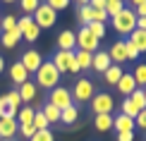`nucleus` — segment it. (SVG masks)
Here are the masks:
<instances>
[{
    "instance_id": "nucleus-8",
    "label": "nucleus",
    "mask_w": 146,
    "mask_h": 141,
    "mask_svg": "<svg viewBox=\"0 0 146 141\" xmlns=\"http://www.w3.org/2000/svg\"><path fill=\"white\" fill-rule=\"evenodd\" d=\"M19 62H22V67L29 72V74H36V70L41 67V62H43V58H41V53L38 50H34V48H29V50H24L22 53V58H19Z\"/></svg>"
},
{
    "instance_id": "nucleus-45",
    "label": "nucleus",
    "mask_w": 146,
    "mask_h": 141,
    "mask_svg": "<svg viewBox=\"0 0 146 141\" xmlns=\"http://www.w3.org/2000/svg\"><path fill=\"white\" fill-rule=\"evenodd\" d=\"M137 29H141V31H146V17H141V19H137Z\"/></svg>"
},
{
    "instance_id": "nucleus-6",
    "label": "nucleus",
    "mask_w": 146,
    "mask_h": 141,
    "mask_svg": "<svg viewBox=\"0 0 146 141\" xmlns=\"http://www.w3.org/2000/svg\"><path fill=\"white\" fill-rule=\"evenodd\" d=\"M77 50H84V53H91V55L101 50L98 48V38H96L86 26H82L79 34H77Z\"/></svg>"
},
{
    "instance_id": "nucleus-12",
    "label": "nucleus",
    "mask_w": 146,
    "mask_h": 141,
    "mask_svg": "<svg viewBox=\"0 0 146 141\" xmlns=\"http://www.w3.org/2000/svg\"><path fill=\"white\" fill-rule=\"evenodd\" d=\"M115 86H117V93H122L125 98H127V96H132V93L137 91V81H134V77H132V72H125Z\"/></svg>"
},
{
    "instance_id": "nucleus-16",
    "label": "nucleus",
    "mask_w": 146,
    "mask_h": 141,
    "mask_svg": "<svg viewBox=\"0 0 146 141\" xmlns=\"http://www.w3.org/2000/svg\"><path fill=\"white\" fill-rule=\"evenodd\" d=\"M113 129L117 132V134H122V132H134V120L120 113L117 117H113Z\"/></svg>"
},
{
    "instance_id": "nucleus-27",
    "label": "nucleus",
    "mask_w": 146,
    "mask_h": 141,
    "mask_svg": "<svg viewBox=\"0 0 146 141\" xmlns=\"http://www.w3.org/2000/svg\"><path fill=\"white\" fill-rule=\"evenodd\" d=\"M34 113H36V110L29 108V105L19 108V113H17V122H19V124H34Z\"/></svg>"
},
{
    "instance_id": "nucleus-30",
    "label": "nucleus",
    "mask_w": 146,
    "mask_h": 141,
    "mask_svg": "<svg viewBox=\"0 0 146 141\" xmlns=\"http://www.w3.org/2000/svg\"><path fill=\"white\" fill-rule=\"evenodd\" d=\"M122 115H127V117H132V120H134L137 115H139V110H137L134 103H132V98H129V96H127L125 101H122Z\"/></svg>"
},
{
    "instance_id": "nucleus-47",
    "label": "nucleus",
    "mask_w": 146,
    "mask_h": 141,
    "mask_svg": "<svg viewBox=\"0 0 146 141\" xmlns=\"http://www.w3.org/2000/svg\"><path fill=\"white\" fill-rule=\"evenodd\" d=\"M3 70H5V60L0 58V74H3Z\"/></svg>"
},
{
    "instance_id": "nucleus-33",
    "label": "nucleus",
    "mask_w": 146,
    "mask_h": 141,
    "mask_svg": "<svg viewBox=\"0 0 146 141\" xmlns=\"http://www.w3.org/2000/svg\"><path fill=\"white\" fill-rule=\"evenodd\" d=\"M5 98H7V103H10V108L12 110H19L22 108V98H19V91H10V93H5Z\"/></svg>"
},
{
    "instance_id": "nucleus-4",
    "label": "nucleus",
    "mask_w": 146,
    "mask_h": 141,
    "mask_svg": "<svg viewBox=\"0 0 146 141\" xmlns=\"http://www.w3.org/2000/svg\"><path fill=\"white\" fill-rule=\"evenodd\" d=\"M70 93H72L74 105H77V103H89L91 98H94V93H96V86H94V81H91V79H79Z\"/></svg>"
},
{
    "instance_id": "nucleus-38",
    "label": "nucleus",
    "mask_w": 146,
    "mask_h": 141,
    "mask_svg": "<svg viewBox=\"0 0 146 141\" xmlns=\"http://www.w3.org/2000/svg\"><path fill=\"white\" fill-rule=\"evenodd\" d=\"M125 50H127V62H129V60H137L139 55H141L137 50V46L132 43V41H127V38H125Z\"/></svg>"
},
{
    "instance_id": "nucleus-49",
    "label": "nucleus",
    "mask_w": 146,
    "mask_h": 141,
    "mask_svg": "<svg viewBox=\"0 0 146 141\" xmlns=\"http://www.w3.org/2000/svg\"><path fill=\"white\" fill-rule=\"evenodd\" d=\"M3 3H5V5H12V3H17V0H3Z\"/></svg>"
},
{
    "instance_id": "nucleus-48",
    "label": "nucleus",
    "mask_w": 146,
    "mask_h": 141,
    "mask_svg": "<svg viewBox=\"0 0 146 141\" xmlns=\"http://www.w3.org/2000/svg\"><path fill=\"white\" fill-rule=\"evenodd\" d=\"M79 3V7H82V5H89V0H77Z\"/></svg>"
},
{
    "instance_id": "nucleus-40",
    "label": "nucleus",
    "mask_w": 146,
    "mask_h": 141,
    "mask_svg": "<svg viewBox=\"0 0 146 141\" xmlns=\"http://www.w3.org/2000/svg\"><path fill=\"white\" fill-rule=\"evenodd\" d=\"M134 127H137V129H141V132H146V108L134 117Z\"/></svg>"
},
{
    "instance_id": "nucleus-39",
    "label": "nucleus",
    "mask_w": 146,
    "mask_h": 141,
    "mask_svg": "<svg viewBox=\"0 0 146 141\" xmlns=\"http://www.w3.org/2000/svg\"><path fill=\"white\" fill-rule=\"evenodd\" d=\"M46 5H48V7H50V10H65V7H67V5H70V0H46Z\"/></svg>"
},
{
    "instance_id": "nucleus-43",
    "label": "nucleus",
    "mask_w": 146,
    "mask_h": 141,
    "mask_svg": "<svg viewBox=\"0 0 146 141\" xmlns=\"http://www.w3.org/2000/svg\"><path fill=\"white\" fill-rule=\"evenodd\" d=\"M134 15H137V19L146 17V3H144V5H137V7H134Z\"/></svg>"
},
{
    "instance_id": "nucleus-34",
    "label": "nucleus",
    "mask_w": 146,
    "mask_h": 141,
    "mask_svg": "<svg viewBox=\"0 0 146 141\" xmlns=\"http://www.w3.org/2000/svg\"><path fill=\"white\" fill-rule=\"evenodd\" d=\"M29 141H55V134H53L50 129H38Z\"/></svg>"
},
{
    "instance_id": "nucleus-32",
    "label": "nucleus",
    "mask_w": 146,
    "mask_h": 141,
    "mask_svg": "<svg viewBox=\"0 0 146 141\" xmlns=\"http://www.w3.org/2000/svg\"><path fill=\"white\" fill-rule=\"evenodd\" d=\"M86 29H89V31L94 34L98 41L106 36V24H101V22H91V24H86Z\"/></svg>"
},
{
    "instance_id": "nucleus-29",
    "label": "nucleus",
    "mask_w": 146,
    "mask_h": 141,
    "mask_svg": "<svg viewBox=\"0 0 146 141\" xmlns=\"http://www.w3.org/2000/svg\"><path fill=\"white\" fill-rule=\"evenodd\" d=\"M122 10H125V3H122V0H108V3H106V12H108L110 19H113V17H117Z\"/></svg>"
},
{
    "instance_id": "nucleus-26",
    "label": "nucleus",
    "mask_w": 146,
    "mask_h": 141,
    "mask_svg": "<svg viewBox=\"0 0 146 141\" xmlns=\"http://www.w3.org/2000/svg\"><path fill=\"white\" fill-rule=\"evenodd\" d=\"M132 77L137 81V89H146V62H139L132 72Z\"/></svg>"
},
{
    "instance_id": "nucleus-5",
    "label": "nucleus",
    "mask_w": 146,
    "mask_h": 141,
    "mask_svg": "<svg viewBox=\"0 0 146 141\" xmlns=\"http://www.w3.org/2000/svg\"><path fill=\"white\" fill-rule=\"evenodd\" d=\"M31 19H34V24H36L38 29H50L53 24L58 22V12H55V10H50L46 3H41L38 7H36V12H34Z\"/></svg>"
},
{
    "instance_id": "nucleus-28",
    "label": "nucleus",
    "mask_w": 146,
    "mask_h": 141,
    "mask_svg": "<svg viewBox=\"0 0 146 141\" xmlns=\"http://www.w3.org/2000/svg\"><path fill=\"white\" fill-rule=\"evenodd\" d=\"M77 19H79V24H91L94 22V7H89V5H82L79 7V12H77Z\"/></svg>"
},
{
    "instance_id": "nucleus-24",
    "label": "nucleus",
    "mask_w": 146,
    "mask_h": 141,
    "mask_svg": "<svg viewBox=\"0 0 146 141\" xmlns=\"http://www.w3.org/2000/svg\"><path fill=\"white\" fill-rule=\"evenodd\" d=\"M94 127H96L98 132H110V129H113V115H96Z\"/></svg>"
},
{
    "instance_id": "nucleus-41",
    "label": "nucleus",
    "mask_w": 146,
    "mask_h": 141,
    "mask_svg": "<svg viewBox=\"0 0 146 141\" xmlns=\"http://www.w3.org/2000/svg\"><path fill=\"white\" fill-rule=\"evenodd\" d=\"M19 134H22L24 139H31L34 134H36V127L34 124H19Z\"/></svg>"
},
{
    "instance_id": "nucleus-17",
    "label": "nucleus",
    "mask_w": 146,
    "mask_h": 141,
    "mask_svg": "<svg viewBox=\"0 0 146 141\" xmlns=\"http://www.w3.org/2000/svg\"><path fill=\"white\" fill-rule=\"evenodd\" d=\"M125 74L122 65H110L106 72H103V79H106V84H110V86H115V84L120 81V77Z\"/></svg>"
},
{
    "instance_id": "nucleus-3",
    "label": "nucleus",
    "mask_w": 146,
    "mask_h": 141,
    "mask_svg": "<svg viewBox=\"0 0 146 141\" xmlns=\"http://www.w3.org/2000/svg\"><path fill=\"white\" fill-rule=\"evenodd\" d=\"M89 103H91L94 115H113V110H115V101H113V96L108 93V91L94 93V98H91Z\"/></svg>"
},
{
    "instance_id": "nucleus-25",
    "label": "nucleus",
    "mask_w": 146,
    "mask_h": 141,
    "mask_svg": "<svg viewBox=\"0 0 146 141\" xmlns=\"http://www.w3.org/2000/svg\"><path fill=\"white\" fill-rule=\"evenodd\" d=\"M38 34H41V29L36 26V24H27V26L22 29V38L27 41V43H36V38H38Z\"/></svg>"
},
{
    "instance_id": "nucleus-19",
    "label": "nucleus",
    "mask_w": 146,
    "mask_h": 141,
    "mask_svg": "<svg viewBox=\"0 0 146 141\" xmlns=\"http://www.w3.org/2000/svg\"><path fill=\"white\" fill-rule=\"evenodd\" d=\"M41 113H43V117L48 120V124H58V122H60V110L55 105H50L48 101L41 105Z\"/></svg>"
},
{
    "instance_id": "nucleus-14",
    "label": "nucleus",
    "mask_w": 146,
    "mask_h": 141,
    "mask_svg": "<svg viewBox=\"0 0 146 141\" xmlns=\"http://www.w3.org/2000/svg\"><path fill=\"white\" fill-rule=\"evenodd\" d=\"M110 58H108V50H98V53H94V58H91V70H96V72H106L108 67H110Z\"/></svg>"
},
{
    "instance_id": "nucleus-1",
    "label": "nucleus",
    "mask_w": 146,
    "mask_h": 141,
    "mask_svg": "<svg viewBox=\"0 0 146 141\" xmlns=\"http://www.w3.org/2000/svg\"><path fill=\"white\" fill-rule=\"evenodd\" d=\"M36 81H38L41 89H55L58 81H60V72L55 70V65L50 62V60H43L41 62V67L36 70Z\"/></svg>"
},
{
    "instance_id": "nucleus-42",
    "label": "nucleus",
    "mask_w": 146,
    "mask_h": 141,
    "mask_svg": "<svg viewBox=\"0 0 146 141\" xmlns=\"http://www.w3.org/2000/svg\"><path fill=\"white\" fill-rule=\"evenodd\" d=\"M106 3H108V0H89V7H94V10H106Z\"/></svg>"
},
{
    "instance_id": "nucleus-7",
    "label": "nucleus",
    "mask_w": 146,
    "mask_h": 141,
    "mask_svg": "<svg viewBox=\"0 0 146 141\" xmlns=\"http://www.w3.org/2000/svg\"><path fill=\"white\" fill-rule=\"evenodd\" d=\"M48 103L50 105H55L58 110H65V108H70L72 103V93H70V89H65V86H55L50 91V96H48Z\"/></svg>"
},
{
    "instance_id": "nucleus-2",
    "label": "nucleus",
    "mask_w": 146,
    "mask_h": 141,
    "mask_svg": "<svg viewBox=\"0 0 146 141\" xmlns=\"http://www.w3.org/2000/svg\"><path fill=\"white\" fill-rule=\"evenodd\" d=\"M110 22H113V29L120 36H129L137 29V15H134V10H132V7H125L117 17H113Z\"/></svg>"
},
{
    "instance_id": "nucleus-46",
    "label": "nucleus",
    "mask_w": 146,
    "mask_h": 141,
    "mask_svg": "<svg viewBox=\"0 0 146 141\" xmlns=\"http://www.w3.org/2000/svg\"><path fill=\"white\" fill-rule=\"evenodd\" d=\"M129 3H132V5H134V7H137V5H144L146 0H129Z\"/></svg>"
},
{
    "instance_id": "nucleus-9",
    "label": "nucleus",
    "mask_w": 146,
    "mask_h": 141,
    "mask_svg": "<svg viewBox=\"0 0 146 141\" xmlns=\"http://www.w3.org/2000/svg\"><path fill=\"white\" fill-rule=\"evenodd\" d=\"M72 60H74V50H58V53L50 58V62L55 65V70L62 74V72H67V70H70Z\"/></svg>"
},
{
    "instance_id": "nucleus-44",
    "label": "nucleus",
    "mask_w": 146,
    "mask_h": 141,
    "mask_svg": "<svg viewBox=\"0 0 146 141\" xmlns=\"http://www.w3.org/2000/svg\"><path fill=\"white\" fill-rule=\"evenodd\" d=\"M134 139V132H122V134H117V141H132Z\"/></svg>"
},
{
    "instance_id": "nucleus-51",
    "label": "nucleus",
    "mask_w": 146,
    "mask_h": 141,
    "mask_svg": "<svg viewBox=\"0 0 146 141\" xmlns=\"http://www.w3.org/2000/svg\"><path fill=\"white\" fill-rule=\"evenodd\" d=\"M144 98H146V89H144Z\"/></svg>"
},
{
    "instance_id": "nucleus-31",
    "label": "nucleus",
    "mask_w": 146,
    "mask_h": 141,
    "mask_svg": "<svg viewBox=\"0 0 146 141\" xmlns=\"http://www.w3.org/2000/svg\"><path fill=\"white\" fill-rule=\"evenodd\" d=\"M129 98H132V103H134V105H137V110H139V113H141V110L146 108V98H144V89H137V91H134V93H132Z\"/></svg>"
},
{
    "instance_id": "nucleus-10",
    "label": "nucleus",
    "mask_w": 146,
    "mask_h": 141,
    "mask_svg": "<svg viewBox=\"0 0 146 141\" xmlns=\"http://www.w3.org/2000/svg\"><path fill=\"white\" fill-rule=\"evenodd\" d=\"M19 134L17 117H0V139H12Z\"/></svg>"
},
{
    "instance_id": "nucleus-20",
    "label": "nucleus",
    "mask_w": 146,
    "mask_h": 141,
    "mask_svg": "<svg viewBox=\"0 0 146 141\" xmlns=\"http://www.w3.org/2000/svg\"><path fill=\"white\" fill-rule=\"evenodd\" d=\"M127 41H132V43L137 46L139 53H146V31H141V29H134V31L127 36Z\"/></svg>"
},
{
    "instance_id": "nucleus-22",
    "label": "nucleus",
    "mask_w": 146,
    "mask_h": 141,
    "mask_svg": "<svg viewBox=\"0 0 146 141\" xmlns=\"http://www.w3.org/2000/svg\"><path fill=\"white\" fill-rule=\"evenodd\" d=\"M0 38H3V46H5V48H15V46L22 41V31L15 26L12 31H5L3 36H0Z\"/></svg>"
},
{
    "instance_id": "nucleus-18",
    "label": "nucleus",
    "mask_w": 146,
    "mask_h": 141,
    "mask_svg": "<svg viewBox=\"0 0 146 141\" xmlns=\"http://www.w3.org/2000/svg\"><path fill=\"white\" fill-rule=\"evenodd\" d=\"M79 120V108L74 105V103H72L70 108H65V110H60V122H62V124H74V122Z\"/></svg>"
},
{
    "instance_id": "nucleus-13",
    "label": "nucleus",
    "mask_w": 146,
    "mask_h": 141,
    "mask_svg": "<svg viewBox=\"0 0 146 141\" xmlns=\"http://www.w3.org/2000/svg\"><path fill=\"white\" fill-rule=\"evenodd\" d=\"M108 58H110L113 65H122L127 62V50H125V38L122 41H115L110 46V50H108Z\"/></svg>"
},
{
    "instance_id": "nucleus-21",
    "label": "nucleus",
    "mask_w": 146,
    "mask_h": 141,
    "mask_svg": "<svg viewBox=\"0 0 146 141\" xmlns=\"http://www.w3.org/2000/svg\"><path fill=\"white\" fill-rule=\"evenodd\" d=\"M17 91H19L22 103H29V101H34V98H36V84H34V81H24Z\"/></svg>"
},
{
    "instance_id": "nucleus-35",
    "label": "nucleus",
    "mask_w": 146,
    "mask_h": 141,
    "mask_svg": "<svg viewBox=\"0 0 146 141\" xmlns=\"http://www.w3.org/2000/svg\"><path fill=\"white\" fill-rule=\"evenodd\" d=\"M17 3H22V10L27 12L29 17H31L34 12H36V7L41 5V0H17Z\"/></svg>"
},
{
    "instance_id": "nucleus-11",
    "label": "nucleus",
    "mask_w": 146,
    "mask_h": 141,
    "mask_svg": "<svg viewBox=\"0 0 146 141\" xmlns=\"http://www.w3.org/2000/svg\"><path fill=\"white\" fill-rule=\"evenodd\" d=\"M58 50H77V31L65 29L58 36Z\"/></svg>"
},
{
    "instance_id": "nucleus-50",
    "label": "nucleus",
    "mask_w": 146,
    "mask_h": 141,
    "mask_svg": "<svg viewBox=\"0 0 146 141\" xmlns=\"http://www.w3.org/2000/svg\"><path fill=\"white\" fill-rule=\"evenodd\" d=\"M0 141H15V139H0Z\"/></svg>"
},
{
    "instance_id": "nucleus-23",
    "label": "nucleus",
    "mask_w": 146,
    "mask_h": 141,
    "mask_svg": "<svg viewBox=\"0 0 146 141\" xmlns=\"http://www.w3.org/2000/svg\"><path fill=\"white\" fill-rule=\"evenodd\" d=\"M91 58H94L91 53L74 50V65H77V70L79 72H82V70H91Z\"/></svg>"
},
{
    "instance_id": "nucleus-37",
    "label": "nucleus",
    "mask_w": 146,
    "mask_h": 141,
    "mask_svg": "<svg viewBox=\"0 0 146 141\" xmlns=\"http://www.w3.org/2000/svg\"><path fill=\"white\" fill-rule=\"evenodd\" d=\"M15 26H17V19H15L12 15H7V17L0 19V29H3V34H5V31H12Z\"/></svg>"
},
{
    "instance_id": "nucleus-15",
    "label": "nucleus",
    "mask_w": 146,
    "mask_h": 141,
    "mask_svg": "<svg viewBox=\"0 0 146 141\" xmlns=\"http://www.w3.org/2000/svg\"><path fill=\"white\" fill-rule=\"evenodd\" d=\"M10 79H12V84H17V86H22L24 81H29V72L22 67L19 60L12 62V67H10Z\"/></svg>"
},
{
    "instance_id": "nucleus-36",
    "label": "nucleus",
    "mask_w": 146,
    "mask_h": 141,
    "mask_svg": "<svg viewBox=\"0 0 146 141\" xmlns=\"http://www.w3.org/2000/svg\"><path fill=\"white\" fill-rule=\"evenodd\" d=\"M34 127H36V132H38V129H48V127H50L41 110H36V113H34Z\"/></svg>"
}]
</instances>
